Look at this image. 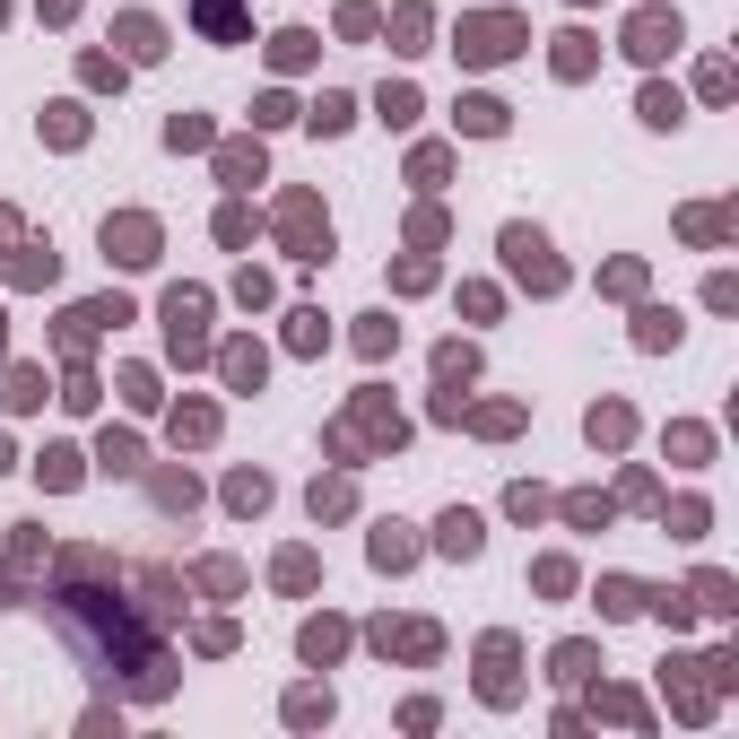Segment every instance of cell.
<instances>
[{
	"mask_svg": "<svg viewBox=\"0 0 739 739\" xmlns=\"http://www.w3.org/2000/svg\"><path fill=\"white\" fill-rule=\"evenodd\" d=\"M504 261H513V278H531L539 296H557V287H566V270H557L548 236H531V227H504Z\"/></svg>",
	"mask_w": 739,
	"mask_h": 739,
	"instance_id": "6da1fadb",
	"label": "cell"
},
{
	"mask_svg": "<svg viewBox=\"0 0 739 739\" xmlns=\"http://www.w3.org/2000/svg\"><path fill=\"white\" fill-rule=\"evenodd\" d=\"M462 61H504V53H522V18H462V44H453Z\"/></svg>",
	"mask_w": 739,
	"mask_h": 739,
	"instance_id": "7a4b0ae2",
	"label": "cell"
},
{
	"mask_svg": "<svg viewBox=\"0 0 739 739\" xmlns=\"http://www.w3.org/2000/svg\"><path fill=\"white\" fill-rule=\"evenodd\" d=\"M679 9H635V26H626V53L635 61H661V53H679Z\"/></svg>",
	"mask_w": 739,
	"mask_h": 739,
	"instance_id": "3957f363",
	"label": "cell"
},
{
	"mask_svg": "<svg viewBox=\"0 0 739 739\" xmlns=\"http://www.w3.org/2000/svg\"><path fill=\"white\" fill-rule=\"evenodd\" d=\"M201 314H209V296H192V287H174V296H166V331H174V349H183V357L201 349Z\"/></svg>",
	"mask_w": 739,
	"mask_h": 739,
	"instance_id": "277c9868",
	"label": "cell"
},
{
	"mask_svg": "<svg viewBox=\"0 0 739 739\" xmlns=\"http://www.w3.org/2000/svg\"><path fill=\"white\" fill-rule=\"evenodd\" d=\"M105 252L139 270V261H157V227H148V218H114V227H105Z\"/></svg>",
	"mask_w": 739,
	"mask_h": 739,
	"instance_id": "5b68a950",
	"label": "cell"
},
{
	"mask_svg": "<svg viewBox=\"0 0 739 739\" xmlns=\"http://www.w3.org/2000/svg\"><path fill=\"white\" fill-rule=\"evenodd\" d=\"M192 18H201V26L218 35V44H236V35H245V18H236V0H192Z\"/></svg>",
	"mask_w": 739,
	"mask_h": 739,
	"instance_id": "8992f818",
	"label": "cell"
},
{
	"mask_svg": "<svg viewBox=\"0 0 739 739\" xmlns=\"http://www.w3.org/2000/svg\"><path fill=\"white\" fill-rule=\"evenodd\" d=\"M462 130L496 139V130H504V105H496V96H470V105H462Z\"/></svg>",
	"mask_w": 739,
	"mask_h": 739,
	"instance_id": "52a82bcc",
	"label": "cell"
},
{
	"mask_svg": "<svg viewBox=\"0 0 739 739\" xmlns=\"http://www.w3.org/2000/svg\"><path fill=\"white\" fill-rule=\"evenodd\" d=\"M123 44H130V61H157L166 44H157V18H123Z\"/></svg>",
	"mask_w": 739,
	"mask_h": 739,
	"instance_id": "ba28073f",
	"label": "cell"
},
{
	"mask_svg": "<svg viewBox=\"0 0 739 739\" xmlns=\"http://www.w3.org/2000/svg\"><path fill=\"white\" fill-rule=\"evenodd\" d=\"M557 70L583 79V70H592V35H557Z\"/></svg>",
	"mask_w": 739,
	"mask_h": 739,
	"instance_id": "9c48e42d",
	"label": "cell"
},
{
	"mask_svg": "<svg viewBox=\"0 0 739 739\" xmlns=\"http://www.w3.org/2000/svg\"><path fill=\"white\" fill-rule=\"evenodd\" d=\"M444 557H479V522H470V513L444 522Z\"/></svg>",
	"mask_w": 739,
	"mask_h": 739,
	"instance_id": "30bf717a",
	"label": "cell"
},
{
	"mask_svg": "<svg viewBox=\"0 0 739 739\" xmlns=\"http://www.w3.org/2000/svg\"><path fill=\"white\" fill-rule=\"evenodd\" d=\"M391 35H400V53H418V35H427V9H418V0H409V9H400V18H391Z\"/></svg>",
	"mask_w": 739,
	"mask_h": 739,
	"instance_id": "8fae6325",
	"label": "cell"
},
{
	"mask_svg": "<svg viewBox=\"0 0 739 739\" xmlns=\"http://www.w3.org/2000/svg\"><path fill=\"white\" fill-rule=\"evenodd\" d=\"M383 123H418V88H383Z\"/></svg>",
	"mask_w": 739,
	"mask_h": 739,
	"instance_id": "7c38bea8",
	"label": "cell"
},
{
	"mask_svg": "<svg viewBox=\"0 0 739 739\" xmlns=\"http://www.w3.org/2000/svg\"><path fill=\"white\" fill-rule=\"evenodd\" d=\"M617 435H626V409H617V400H610V409H592V444H617Z\"/></svg>",
	"mask_w": 739,
	"mask_h": 739,
	"instance_id": "4fadbf2b",
	"label": "cell"
},
{
	"mask_svg": "<svg viewBox=\"0 0 739 739\" xmlns=\"http://www.w3.org/2000/svg\"><path fill=\"white\" fill-rule=\"evenodd\" d=\"M644 123H679V96L670 88H644Z\"/></svg>",
	"mask_w": 739,
	"mask_h": 739,
	"instance_id": "5bb4252c",
	"label": "cell"
},
{
	"mask_svg": "<svg viewBox=\"0 0 739 739\" xmlns=\"http://www.w3.org/2000/svg\"><path fill=\"white\" fill-rule=\"evenodd\" d=\"M470 366H479L470 349H444V357H435V374H444V383H470Z\"/></svg>",
	"mask_w": 739,
	"mask_h": 739,
	"instance_id": "9a60e30c",
	"label": "cell"
}]
</instances>
